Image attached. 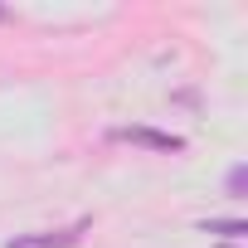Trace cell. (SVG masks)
<instances>
[{
  "label": "cell",
  "instance_id": "cell-1",
  "mask_svg": "<svg viewBox=\"0 0 248 248\" xmlns=\"http://www.w3.org/2000/svg\"><path fill=\"white\" fill-rule=\"evenodd\" d=\"M88 229H93V219H73V224H63V229H44V233H15L5 248H78Z\"/></svg>",
  "mask_w": 248,
  "mask_h": 248
},
{
  "label": "cell",
  "instance_id": "cell-4",
  "mask_svg": "<svg viewBox=\"0 0 248 248\" xmlns=\"http://www.w3.org/2000/svg\"><path fill=\"white\" fill-rule=\"evenodd\" d=\"M243 190H248V166H233V170L224 175V195H229V200H243Z\"/></svg>",
  "mask_w": 248,
  "mask_h": 248
},
{
  "label": "cell",
  "instance_id": "cell-2",
  "mask_svg": "<svg viewBox=\"0 0 248 248\" xmlns=\"http://www.w3.org/2000/svg\"><path fill=\"white\" fill-rule=\"evenodd\" d=\"M112 137H117V141H132V146H146V151H161V156H180V151H185V137L156 132V127H117Z\"/></svg>",
  "mask_w": 248,
  "mask_h": 248
},
{
  "label": "cell",
  "instance_id": "cell-3",
  "mask_svg": "<svg viewBox=\"0 0 248 248\" xmlns=\"http://www.w3.org/2000/svg\"><path fill=\"white\" fill-rule=\"evenodd\" d=\"M200 229H204V233H219V238H243V233H248L243 219H200Z\"/></svg>",
  "mask_w": 248,
  "mask_h": 248
},
{
  "label": "cell",
  "instance_id": "cell-6",
  "mask_svg": "<svg viewBox=\"0 0 248 248\" xmlns=\"http://www.w3.org/2000/svg\"><path fill=\"white\" fill-rule=\"evenodd\" d=\"M229 248H233V243H229Z\"/></svg>",
  "mask_w": 248,
  "mask_h": 248
},
{
  "label": "cell",
  "instance_id": "cell-5",
  "mask_svg": "<svg viewBox=\"0 0 248 248\" xmlns=\"http://www.w3.org/2000/svg\"><path fill=\"white\" fill-rule=\"evenodd\" d=\"M0 20H5V5H0Z\"/></svg>",
  "mask_w": 248,
  "mask_h": 248
}]
</instances>
